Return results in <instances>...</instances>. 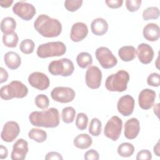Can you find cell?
<instances>
[{
	"mask_svg": "<svg viewBox=\"0 0 160 160\" xmlns=\"http://www.w3.org/2000/svg\"><path fill=\"white\" fill-rule=\"evenodd\" d=\"M29 120L34 126L54 128L59 124V113L58 109L54 108L42 111H33L29 114Z\"/></svg>",
	"mask_w": 160,
	"mask_h": 160,
	"instance_id": "obj_1",
	"label": "cell"
},
{
	"mask_svg": "<svg viewBox=\"0 0 160 160\" xmlns=\"http://www.w3.org/2000/svg\"><path fill=\"white\" fill-rule=\"evenodd\" d=\"M35 30L45 38H55L62 32V25L59 20L46 14L39 15L34 22Z\"/></svg>",
	"mask_w": 160,
	"mask_h": 160,
	"instance_id": "obj_2",
	"label": "cell"
},
{
	"mask_svg": "<svg viewBox=\"0 0 160 160\" xmlns=\"http://www.w3.org/2000/svg\"><path fill=\"white\" fill-rule=\"evenodd\" d=\"M129 81V73L124 70H119L106 78L105 86L108 91L111 92H123L127 89Z\"/></svg>",
	"mask_w": 160,
	"mask_h": 160,
	"instance_id": "obj_3",
	"label": "cell"
},
{
	"mask_svg": "<svg viewBox=\"0 0 160 160\" xmlns=\"http://www.w3.org/2000/svg\"><path fill=\"white\" fill-rule=\"evenodd\" d=\"M28 89L26 85L19 81H12L2 86L0 90V96L4 100L12 98H23L27 96Z\"/></svg>",
	"mask_w": 160,
	"mask_h": 160,
	"instance_id": "obj_4",
	"label": "cell"
},
{
	"mask_svg": "<svg viewBox=\"0 0 160 160\" xmlns=\"http://www.w3.org/2000/svg\"><path fill=\"white\" fill-rule=\"evenodd\" d=\"M66 52V45L61 41L49 42L39 45L37 49V55L40 58L61 56Z\"/></svg>",
	"mask_w": 160,
	"mask_h": 160,
	"instance_id": "obj_5",
	"label": "cell"
},
{
	"mask_svg": "<svg viewBox=\"0 0 160 160\" xmlns=\"http://www.w3.org/2000/svg\"><path fill=\"white\" fill-rule=\"evenodd\" d=\"M74 70V64L68 58L52 61L48 66L49 72L54 76L68 77L71 76Z\"/></svg>",
	"mask_w": 160,
	"mask_h": 160,
	"instance_id": "obj_6",
	"label": "cell"
},
{
	"mask_svg": "<svg viewBox=\"0 0 160 160\" xmlns=\"http://www.w3.org/2000/svg\"><path fill=\"white\" fill-rule=\"evenodd\" d=\"M122 121L117 116L111 117L105 125L104 134L106 137L113 141H117L122 131Z\"/></svg>",
	"mask_w": 160,
	"mask_h": 160,
	"instance_id": "obj_7",
	"label": "cell"
},
{
	"mask_svg": "<svg viewBox=\"0 0 160 160\" xmlns=\"http://www.w3.org/2000/svg\"><path fill=\"white\" fill-rule=\"evenodd\" d=\"M95 55L99 63L104 69L112 68L118 63L116 58L106 47L98 48L96 51Z\"/></svg>",
	"mask_w": 160,
	"mask_h": 160,
	"instance_id": "obj_8",
	"label": "cell"
},
{
	"mask_svg": "<svg viewBox=\"0 0 160 160\" xmlns=\"http://www.w3.org/2000/svg\"><path fill=\"white\" fill-rule=\"evenodd\" d=\"M13 12L24 21H29L36 13L35 7L28 2L19 1L15 3L12 7Z\"/></svg>",
	"mask_w": 160,
	"mask_h": 160,
	"instance_id": "obj_9",
	"label": "cell"
},
{
	"mask_svg": "<svg viewBox=\"0 0 160 160\" xmlns=\"http://www.w3.org/2000/svg\"><path fill=\"white\" fill-rule=\"evenodd\" d=\"M75 96V91L69 87H56L51 92L52 99L54 101L61 103H68L71 102L74 99Z\"/></svg>",
	"mask_w": 160,
	"mask_h": 160,
	"instance_id": "obj_10",
	"label": "cell"
},
{
	"mask_svg": "<svg viewBox=\"0 0 160 160\" xmlns=\"http://www.w3.org/2000/svg\"><path fill=\"white\" fill-rule=\"evenodd\" d=\"M86 84L91 89H95L100 87L102 80V72L98 67L90 66L86 72Z\"/></svg>",
	"mask_w": 160,
	"mask_h": 160,
	"instance_id": "obj_11",
	"label": "cell"
},
{
	"mask_svg": "<svg viewBox=\"0 0 160 160\" xmlns=\"http://www.w3.org/2000/svg\"><path fill=\"white\" fill-rule=\"evenodd\" d=\"M20 128L19 124L15 121H10L4 124L1 133V137L2 141L11 142L18 136Z\"/></svg>",
	"mask_w": 160,
	"mask_h": 160,
	"instance_id": "obj_12",
	"label": "cell"
},
{
	"mask_svg": "<svg viewBox=\"0 0 160 160\" xmlns=\"http://www.w3.org/2000/svg\"><path fill=\"white\" fill-rule=\"evenodd\" d=\"M28 82L32 87L40 91L48 89L50 84L49 78L41 72L31 73L28 77Z\"/></svg>",
	"mask_w": 160,
	"mask_h": 160,
	"instance_id": "obj_13",
	"label": "cell"
},
{
	"mask_svg": "<svg viewBox=\"0 0 160 160\" xmlns=\"http://www.w3.org/2000/svg\"><path fill=\"white\" fill-rule=\"evenodd\" d=\"M135 101L134 98L126 94L121 97L117 104V108L118 112L124 116H130L134 111Z\"/></svg>",
	"mask_w": 160,
	"mask_h": 160,
	"instance_id": "obj_14",
	"label": "cell"
},
{
	"mask_svg": "<svg viewBox=\"0 0 160 160\" xmlns=\"http://www.w3.org/2000/svg\"><path fill=\"white\" fill-rule=\"evenodd\" d=\"M156 99V92L150 89H142L138 97L139 107L145 110H148L154 105Z\"/></svg>",
	"mask_w": 160,
	"mask_h": 160,
	"instance_id": "obj_15",
	"label": "cell"
},
{
	"mask_svg": "<svg viewBox=\"0 0 160 160\" xmlns=\"http://www.w3.org/2000/svg\"><path fill=\"white\" fill-rule=\"evenodd\" d=\"M28 151V142L23 139H19L13 145L11 158L12 160H24Z\"/></svg>",
	"mask_w": 160,
	"mask_h": 160,
	"instance_id": "obj_16",
	"label": "cell"
},
{
	"mask_svg": "<svg viewBox=\"0 0 160 160\" xmlns=\"http://www.w3.org/2000/svg\"><path fill=\"white\" fill-rule=\"evenodd\" d=\"M136 52L139 61L144 64H148L151 62L154 58V53L152 47L146 43L139 44Z\"/></svg>",
	"mask_w": 160,
	"mask_h": 160,
	"instance_id": "obj_17",
	"label": "cell"
},
{
	"mask_svg": "<svg viewBox=\"0 0 160 160\" xmlns=\"http://www.w3.org/2000/svg\"><path fill=\"white\" fill-rule=\"evenodd\" d=\"M88 34L87 25L82 22L74 23L71 28L70 38L73 42H79L82 41Z\"/></svg>",
	"mask_w": 160,
	"mask_h": 160,
	"instance_id": "obj_18",
	"label": "cell"
},
{
	"mask_svg": "<svg viewBox=\"0 0 160 160\" xmlns=\"http://www.w3.org/2000/svg\"><path fill=\"white\" fill-rule=\"evenodd\" d=\"M140 131L139 120L135 118L128 119L124 125V136L128 139H135Z\"/></svg>",
	"mask_w": 160,
	"mask_h": 160,
	"instance_id": "obj_19",
	"label": "cell"
},
{
	"mask_svg": "<svg viewBox=\"0 0 160 160\" xmlns=\"http://www.w3.org/2000/svg\"><path fill=\"white\" fill-rule=\"evenodd\" d=\"M142 34L146 40L152 42L156 41L160 37L159 27L155 23H149L144 27Z\"/></svg>",
	"mask_w": 160,
	"mask_h": 160,
	"instance_id": "obj_20",
	"label": "cell"
},
{
	"mask_svg": "<svg viewBox=\"0 0 160 160\" xmlns=\"http://www.w3.org/2000/svg\"><path fill=\"white\" fill-rule=\"evenodd\" d=\"M92 32L96 36H102L108 30V24L107 21L101 18L94 19L91 24Z\"/></svg>",
	"mask_w": 160,
	"mask_h": 160,
	"instance_id": "obj_21",
	"label": "cell"
},
{
	"mask_svg": "<svg viewBox=\"0 0 160 160\" xmlns=\"http://www.w3.org/2000/svg\"><path fill=\"white\" fill-rule=\"evenodd\" d=\"M4 60L6 66L12 70L18 69L21 64L20 56L14 51L6 52L4 56Z\"/></svg>",
	"mask_w": 160,
	"mask_h": 160,
	"instance_id": "obj_22",
	"label": "cell"
},
{
	"mask_svg": "<svg viewBox=\"0 0 160 160\" xmlns=\"http://www.w3.org/2000/svg\"><path fill=\"white\" fill-rule=\"evenodd\" d=\"M118 55L123 61H131L136 58V49L132 46H122L119 49Z\"/></svg>",
	"mask_w": 160,
	"mask_h": 160,
	"instance_id": "obj_23",
	"label": "cell"
},
{
	"mask_svg": "<svg viewBox=\"0 0 160 160\" xmlns=\"http://www.w3.org/2000/svg\"><path fill=\"white\" fill-rule=\"evenodd\" d=\"M73 143L76 148L81 149H86L91 146L92 139L88 134L82 133L78 134L74 139Z\"/></svg>",
	"mask_w": 160,
	"mask_h": 160,
	"instance_id": "obj_24",
	"label": "cell"
},
{
	"mask_svg": "<svg viewBox=\"0 0 160 160\" xmlns=\"http://www.w3.org/2000/svg\"><path fill=\"white\" fill-rule=\"evenodd\" d=\"M16 28V22L13 18L6 17L1 22V30L4 34L14 32Z\"/></svg>",
	"mask_w": 160,
	"mask_h": 160,
	"instance_id": "obj_25",
	"label": "cell"
},
{
	"mask_svg": "<svg viewBox=\"0 0 160 160\" xmlns=\"http://www.w3.org/2000/svg\"><path fill=\"white\" fill-rule=\"evenodd\" d=\"M76 62L78 65L81 68L84 69L92 64V58L89 53L86 52H82L77 56Z\"/></svg>",
	"mask_w": 160,
	"mask_h": 160,
	"instance_id": "obj_26",
	"label": "cell"
},
{
	"mask_svg": "<svg viewBox=\"0 0 160 160\" xmlns=\"http://www.w3.org/2000/svg\"><path fill=\"white\" fill-rule=\"evenodd\" d=\"M28 136L30 139L34 140L37 142H43L47 139V133L45 131L38 129L32 128L28 132Z\"/></svg>",
	"mask_w": 160,
	"mask_h": 160,
	"instance_id": "obj_27",
	"label": "cell"
},
{
	"mask_svg": "<svg viewBox=\"0 0 160 160\" xmlns=\"http://www.w3.org/2000/svg\"><path fill=\"white\" fill-rule=\"evenodd\" d=\"M118 154L123 158L131 156L134 152V146L129 142H122L118 148Z\"/></svg>",
	"mask_w": 160,
	"mask_h": 160,
	"instance_id": "obj_28",
	"label": "cell"
},
{
	"mask_svg": "<svg viewBox=\"0 0 160 160\" xmlns=\"http://www.w3.org/2000/svg\"><path fill=\"white\" fill-rule=\"evenodd\" d=\"M76 116V111L74 108L68 106L62 109V120L65 123L69 124L74 121Z\"/></svg>",
	"mask_w": 160,
	"mask_h": 160,
	"instance_id": "obj_29",
	"label": "cell"
},
{
	"mask_svg": "<svg viewBox=\"0 0 160 160\" xmlns=\"http://www.w3.org/2000/svg\"><path fill=\"white\" fill-rule=\"evenodd\" d=\"M19 41L18 36L16 32H13L9 34H3L2 42L5 46L8 48L16 47Z\"/></svg>",
	"mask_w": 160,
	"mask_h": 160,
	"instance_id": "obj_30",
	"label": "cell"
},
{
	"mask_svg": "<svg viewBox=\"0 0 160 160\" xmlns=\"http://www.w3.org/2000/svg\"><path fill=\"white\" fill-rule=\"evenodd\" d=\"M159 17V9L158 7H149L144 10L142 18L145 21L150 19H156Z\"/></svg>",
	"mask_w": 160,
	"mask_h": 160,
	"instance_id": "obj_31",
	"label": "cell"
},
{
	"mask_svg": "<svg viewBox=\"0 0 160 160\" xmlns=\"http://www.w3.org/2000/svg\"><path fill=\"white\" fill-rule=\"evenodd\" d=\"M102 124L101 121L98 118H93L91 119L89 126V132L94 136H98L101 132Z\"/></svg>",
	"mask_w": 160,
	"mask_h": 160,
	"instance_id": "obj_32",
	"label": "cell"
},
{
	"mask_svg": "<svg viewBox=\"0 0 160 160\" xmlns=\"http://www.w3.org/2000/svg\"><path fill=\"white\" fill-rule=\"evenodd\" d=\"M34 42L30 39H26L21 41L19 45L21 51L26 54H31L34 49Z\"/></svg>",
	"mask_w": 160,
	"mask_h": 160,
	"instance_id": "obj_33",
	"label": "cell"
},
{
	"mask_svg": "<svg viewBox=\"0 0 160 160\" xmlns=\"http://www.w3.org/2000/svg\"><path fill=\"white\" fill-rule=\"evenodd\" d=\"M88 124V118L87 115L83 112L78 114L76 120V126L79 130H84L87 128Z\"/></svg>",
	"mask_w": 160,
	"mask_h": 160,
	"instance_id": "obj_34",
	"label": "cell"
},
{
	"mask_svg": "<svg viewBox=\"0 0 160 160\" xmlns=\"http://www.w3.org/2000/svg\"><path fill=\"white\" fill-rule=\"evenodd\" d=\"M35 104L38 108L41 109L48 108L49 105V100L48 97L45 94H38L35 98Z\"/></svg>",
	"mask_w": 160,
	"mask_h": 160,
	"instance_id": "obj_35",
	"label": "cell"
},
{
	"mask_svg": "<svg viewBox=\"0 0 160 160\" xmlns=\"http://www.w3.org/2000/svg\"><path fill=\"white\" fill-rule=\"evenodd\" d=\"M82 0H66L64 2V7L70 12L76 11L82 4Z\"/></svg>",
	"mask_w": 160,
	"mask_h": 160,
	"instance_id": "obj_36",
	"label": "cell"
},
{
	"mask_svg": "<svg viewBox=\"0 0 160 160\" xmlns=\"http://www.w3.org/2000/svg\"><path fill=\"white\" fill-rule=\"evenodd\" d=\"M147 83L148 85L153 87H158L160 85V75L157 72L150 74L147 78Z\"/></svg>",
	"mask_w": 160,
	"mask_h": 160,
	"instance_id": "obj_37",
	"label": "cell"
},
{
	"mask_svg": "<svg viewBox=\"0 0 160 160\" xmlns=\"http://www.w3.org/2000/svg\"><path fill=\"white\" fill-rule=\"evenodd\" d=\"M141 0H127L126 6L130 12H135L139 9L141 4Z\"/></svg>",
	"mask_w": 160,
	"mask_h": 160,
	"instance_id": "obj_38",
	"label": "cell"
},
{
	"mask_svg": "<svg viewBox=\"0 0 160 160\" xmlns=\"http://www.w3.org/2000/svg\"><path fill=\"white\" fill-rule=\"evenodd\" d=\"M136 160H151L152 159L151 152L148 149H142L137 154Z\"/></svg>",
	"mask_w": 160,
	"mask_h": 160,
	"instance_id": "obj_39",
	"label": "cell"
},
{
	"mask_svg": "<svg viewBox=\"0 0 160 160\" xmlns=\"http://www.w3.org/2000/svg\"><path fill=\"white\" fill-rule=\"evenodd\" d=\"M84 158L86 160H98L99 159V154L97 151L91 149L85 152Z\"/></svg>",
	"mask_w": 160,
	"mask_h": 160,
	"instance_id": "obj_40",
	"label": "cell"
},
{
	"mask_svg": "<svg viewBox=\"0 0 160 160\" xmlns=\"http://www.w3.org/2000/svg\"><path fill=\"white\" fill-rule=\"evenodd\" d=\"M106 5L112 9L119 8L122 6L123 1L122 0H106L105 1Z\"/></svg>",
	"mask_w": 160,
	"mask_h": 160,
	"instance_id": "obj_41",
	"label": "cell"
},
{
	"mask_svg": "<svg viewBox=\"0 0 160 160\" xmlns=\"http://www.w3.org/2000/svg\"><path fill=\"white\" fill-rule=\"evenodd\" d=\"M45 159L46 160H51V159H53V160H54V159L62 160V159H63V158L61 156V154H59V152L52 151V152H48L46 155Z\"/></svg>",
	"mask_w": 160,
	"mask_h": 160,
	"instance_id": "obj_42",
	"label": "cell"
},
{
	"mask_svg": "<svg viewBox=\"0 0 160 160\" xmlns=\"http://www.w3.org/2000/svg\"><path fill=\"white\" fill-rule=\"evenodd\" d=\"M8 73L3 68H0V83H3L8 80Z\"/></svg>",
	"mask_w": 160,
	"mask_h": 160,
	"instance_id": "obj_43",
	"label": "cell"
},
{
	"mask_svg": "<svg viewBox=\"0 0 160 160\" xmlns=\"http://www.w3.org/2000/svg\"><path fill=\"white\" fill-rule=\"evenodd\" d=\"M8 154V149L3 145H1L0 146V158L1 159H5L7 158Z\"/></svg>",
	"mask_w": 160,
	"mask_h": 160,
	"instance_id": "obj_44",
	"label": "cell"
},
{
	"mask_svg": "<svg viewBox=\"0 0 160 160\" xmlns=\"http://www.w3.org/2000/svg\"><path fill=\"white\" fill-rule=\"evenodd\" d=\"M13 1H9V0H1L0 1V5L2 8H7L11 6V4L13 3Z\"/></svg>",
	"mask_w": 160,
	"mask_h": 160,
	"instance_id": "obj_45",
	"label": "cell"
},
{
	"mask_svg": "<svg viewBox=\"0 0 160 160\" xmlns=\"http://www.w3.org/2000/svg\"><path fill=\"white\" fill-rule=\"evenodd\" d=\"M154 152L157 156H159V141H158L157 144L154 147Z\"/></svg>",
	"mask_w": 160,
	"mask_h": 160,
	"instance_id": "obj_46",
	"label": "cell"
}]
</instances>
